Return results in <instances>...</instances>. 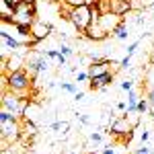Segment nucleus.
Here are the masks:
<instances>
[{"mask_svg": "<svg viewBox=\"0 0 154 154\" xmlns=\"http://www.w3.org/2000/svg\"><path fill=\"white\" fill-rule=\"evenodd\" d=\"M86 80H91L88 72H76V82H86Z\"/></svg>", "mask_w": 154, "mask_h": 154, "instance_id": "nucleus-19", "label": "nucleus"}, {"mask_svg": "<svg viewBox=\"0 0 154 154\" xmlns=\"http://www.w3.org/2000/svg\"><path fill=\"white\" fill-rule=\"evenodd\" d=\"M62 91L72 93V95H76V93H78V91H76V84H74V82H62Z\"/></svg>", "mask_w": 154, "mask_h": 154, "instance_id": "nucleus-18", "label": "nucleus"}, {"mask_svg": "<svg viewBox=\"0 0 154 154\" xmlns=\"http://www.w3.org/2000/svg\"><path fill=\"white\" fill-rule=\"evenodd\" d=\"M56 62H58V66H66V64H68V58H66V56H62V54H60V58L56 60Z\"/></svg>", "mask_w": 154, "mask_h": 154, "instance_id": "nucleus-24", "label": "nucleus"}, {"mask_svg": "<svg viewBox=\"0 0 154 154\" xmlns=\"http://www.w3.org/2000/svg\"><path fill=\"white\" fill-rule=\"evenodd\" d=\"M131 88H134V82H131V80H123V82H121V91H125V93H130Z\"/></svg>", "mask_w": 154, "mask_h": 154, "instance_id": "nucleus-22", "label": "nucleus"}, {"mask_svg": "<svg viewBox=\"0 0 154 154\" xmlns=\"http://www.w3.org/2000/svg\"><path fill=\"white\" fill-rule=\"evenodd\" d=\"M136 154H150V150H148V148H138Z\"/></svg>", "mask_w": 154, "mask_h": 154, "instance_id": "nucleus-28", "label": "nucleus"}, {"mask_svg": "<svg viewBox=\"0 0 154 154\" xmlns=\"http://www.w3.org/2000/svg\"><path fill=\"white\" fill-rule=\"evenodd\" d=\"M37 17V2H21L14 11L12 23L14 25H33Z\"/></svg>", "mask_w": 154, "mask_h": 154, "instance_id": "nucleus-3", "label": "nucleus"}, {"mask_svg": "<svg viewBox=\"0 0 154 154\" xmlns=\"http://www.w3.org/2000/svg\"><path fill=\"white\" fill-rule=\"evenodd\" d=\"M109 58H103V60H99V62H91V66H88V76L91 78H97V76H103V74H107V72H111L109 70Z\"/></svg>", "mask_w": 154, "mask_h": 154, "instance_id": "nucleus-9", "label": "nucleus"}, {"mask_svg": "<svg viewBox=\"0 0 154 154\" xmlns=\"http://www.w3.org/2000/svg\"><path fill=\"white\" fill-rule=\"evenodd\" d=\"M25 2H37V0H25Z\"/></svg>", "mask_w": 154, "mask_h": 154, "instance_id": "nucleus-33", "label": "nucleus"}, {"mask_svg": "<svg viewBox=\"0 0 154 154\" xmlns=\"http://www.w3.org/2000/svg\"><path fill=\"white\" fill-rule=\"evenodd\" d=\"M113 80V72H107V74H103V76H97V78H91L88 80V88L91 91H103V88H107V84Z\"/></svg>", "mask_w": 154, "mask_h": 154, "instance_id": "nucleus-11", "label": "nucleus"}, {"mask_svg": "<svg viewBox=\"0 0 154 154\" xmlns=\"http://www.w3.org/2000/svg\"><path fill=\"white\" fill-rule=\"evenodd\" d=\"M14 6H12L8 0H0V17H2V21H12V17H14Z\"/></svg>", "mask_w": 154, "mask_h": 154, "instance_id": "nucleus-13", "label": "nucleus"}, {"mask_svg": "<svg viewBox=\"0 0 154 154\" xmlns=\"http://www.w3.org/2000/svg\"><path fill=\"white\" fill-rule=\"evenodd\" d=\"M0 131H2V140H6L8 144L17 142L19 138H21V123H19V119H11V121H0Z\"/></svg>", "mask_w": 154, "mask_h": 154, "instance_id": "nucleus-4", "label": "nucleus"}, {"mask_svg": "<svg viewBox=\"0 0 154 154\" xmlns=\"http://www.w3.org/2000/svg\"><path fill=\"white\" fill-rule=\"evenodd\" d=\"M152 8H154V4H152Z\"/></svg>", "mask_w": 154, "mask_h": 154, "instance_id": "nucleus-34", "label": "nucleus"}, {"mask_svg": "<svg viewBox=\"0 0 154 154\" xmlns=\"http://www.w3.org/2000/svg\"><path fill=\"white\" fill-rule=\"evenodd\" d=\"M140 138H142V142H146L150 136H148V131H142V134H140Z\"/></svg>", "mask_w": 154, "mask_h": 154, "instance_id": "nucleus-29", "label": "nucleus"}, {"mask_svg": "<svg viewBox=\"0 0 154 154\" xmlns=\"http://www.w3.org/2000/svg\"><path fill=\"white\" fill-rule=\"evenodd\" d=\"M74 99H76V101H82V99H84V93H76V95H74Z\"/></svg>", "mask_w": 154, "mask_h": 154, "instance_id": "nucleus-30", "label": "nucleus"}, {"mask_svg": "<svg viewBox=\"0 0 154 154\" xmlns=\"http://www.w3.org/2000/svg\"><path fill=\"white\" fill-rule=\"evenodd\" d=\"M51 31H54L51 23H43V21H39V19H35V23L31 25V35L37 37L39 41H43V39L51 33Z\"/></svg>", "mask_w": 154, "mask_h": 154, "instance_id": "nucleus-8", "label": "nucleus"}, {"mask_svg": "<svg viewBox=\"0 0 154 154\" xmlns=\"http://www.w3.org/2000/svg\"><path fill=\"white\" fill-rule=\"evenodd\" d=\"M60 125H62V121H54V123H51L49 128H51V130H56V131H58V130H60Z\"/></svg>", "mask_w": 154, "mask_h": 154, "instance_id": "nucleus-27", "label": "nucleus"}, {"mask_svg": "<svg viewBox=\"0 0 154 154\" xmlns=\"http://www.w3.org/2000/svg\"><path fill=\"white\" fill-rule=\"evenodd\" d=\"M131 130H134V125L130 123V119L125 117V115H119V117L111 123V134H113V136H128Z\"/></svg>", "mask_w": 154, "mask_h": 154, "instance_id": "nucleus-6", "label": "nucleus"}, {"mask_svg": "<svg viewBox=\"0 0 154 154\" xmlns=\"http://www.w3.org/2000/svg\"><path fill=\"white\" fill-rule=\"evenodd\" d=\"M78 119H80L82 123H88V117H86V115H78Z\"/></svg>", "mask_w": 154, "mask_h": 154, "instance_id": "nucleus-32", "label": "nucleus"}, {"mask_svg": "<svg viewBox=\"0 0 154 154\" xmlns=\"http://www.w3.org/2000/svg\"><path fill=\"white\" fill-rule=\"evenodd\" d=\"M48 56H41V54H31V58H27V62H25V70L29 72L33 78H35L39 72H45L48 70Z\"/></svg>", "mask_w": 154, "mask_h": 154, "instance_id": "nucleus-5", "label": "nucleus"}, {"mask_svg": "<svg viewBox=\"0 0 154 154\" xmlns=\"http://www.w3.org/2000/svg\"><path fill=\"white\" fill-rule=\"evenodd\" d=\"M68 21H70L80 33H84L91 25H93V14H91V6L88 4H82V6H74L70 12V17H68Z\"/></svg>", "mask_w": 154, "mask_h": 154, "instance_id": "nucleus-2", "label": "nucleus"}, {"mask_svg": "<svg viewBox=\"0 0 154 154\" xmlns=\"http://www.w3.org/2000/svg\"><path fill=\"white\" fill-rule=\"evenodd\" d=\"M45 56H48L49 60H58L60 58V49H48V51H45Z\"/></svg>", "mask_w": 154, "mask_h": 154, "instance_id": "nucleus-21", "label": "nucleus"}, {"mask_svg": "<svg viewBox=\"0 0 154 154\" xmlns=\"http://www.w3.org/2000/svg\"><path fill=\"white\" fill-rule=\"evenodd\" d=\"M84 37L91 39V41H105L107 37H109V33L105 31V27H103L101 23H93L86 31H84Z\"/></svg>", "mask_w": 154, "mask_h": 154, "instance_id": "nucleus-7", "label": "nucleus"}, {"mask_svg": "<svg viewBox=\"0 0 154 154\" xmlns=\"http://www.w3.org/2000/svg\"><path fill=\"white\" fill-rule=\"evenodd\" d=\"M8 76V91L14 93V95L19 97H25V99H29V88H31V74L25 70H17V72H11V74H6Z\"/></svg>", "mask_w": 154, "mask_h": 154, "instance_id": "nucleus-1", "label": "nucleus"}, {"mask_svg": "<svg viewBox=\"0 0 154 154\" xmlns=\"http://www.w3.org/2000/svg\"><path fill=\"white\" fill-rule=\"evenodd\" d=\"M60 54H62V56H66V58H72V56H74V49L70 48V45H66V43H60Z\"/></svg>", "mask_w": 154, "mask_h": 154, "instance_id": "nucleus-16", "label": "nucleus"}, {"mask_svg": "<svg viewBox=\"0 0 154 154\" xmlns=\"http://www.w3.org/2000/svg\"><path fill=\"white\" fill-rule=\"evenodd\" d=\"M138 45H140V41L130 43V45H128V49H125V51H128V56H134V54H136V49H138Z\"/></svg>", "mask_w": 154, "mask_h": 154, "instance_id": "nucleus-20", "label": "nucleus"}, {"mask_svg": "<svg viewBox=\"0 0 154 154\" xmlns=\"http://www.w3.org/2000/svg\"><path fill=\"white\" fill-rule=\"evenodd\" d=\"M111 35H115L117 39H121V41H125V39H128V35H130V33H128V25H125V19H123V23L119 25V27L115 29V31H113V33H111Z\"/></svg>", "mask_w": 154, "mask_h": 154, "instance_id": "nucleus-14", "label": "nucleus"}, {"mask_svg": "<svg viewBox=\"0 0 154 154\" xmlns=\"http://www.w3.org/2000/svg\"><path fill=\"white\" fill-rule=\"evenodd\" d=\"M111 12L125 17L128 12H131V0H111Z\"/></svg>", "mask_w": 154, "mask_h": 154, "instance_id": "nucleus-12", "label": "nucleus"}, {"mask_svg": "<svg viewBox=\"0 0 154 154\" xmlns=\"http://www.w3.org/2000/svg\"><path fill=\"white\" fill-rule=\"evenodd\" d=\"M121 23H123V17H119V14H115V12H105L103 19H101V25L105 27L107 33H113Z\"/></svg>", "mask_w": 154, "mask_h": 154, "instance_id": "nucleus-10", "label": "nucleus"}, {"mask_svg": "<svg viewBox=\"0 0 154 154\" xmlns=\"http://www.w3.org/2000/svg\"><path fill=\"white\" fill-rule=\"evenodd\" d=\"M8 2H11L12 6H14V8H17V6H19V4H21V2H23V0H8Z\"/></svg>", "mask_w": 154, "mask_h": 154, "instance_id": "nucleus-31", "label": "nucleus"}, {"mask_svg": "<svg viewBox=\"0 0 154 154\" xmlns=\"http://www.w3.org/2000/svg\"><path fill=\"white\" fill-rule=\"evenodd\" d=\"M23 131H25V134H29V136H35V134H37V125L33 123V121H31V119H25Z\"/></svg>", "mask_w": 154, "mask_h": 154, "instance_id": "nucleus-15", "label": "nucleus"}, {"mask_svg": "<svg viewBox=\"0 0 154 154\" xmlns=\"http://www.w3.org/2000/svg\"><path fill=\"white\" fill-rule=\"evenodd\" d=\"M148 109H150V101L148 99H140L138 101V113H146Z\"/></svg>", "mask_w": 154, "mask_h": 154, "instance_id": "nucleus-17", "label": "nucleus"}, {"mask_svg": "<svg viewBox=\"0 0 154 154\" xmlns=\"http://www.w3.org/2000/svg\"><path fill=\"white\" fill-rule=\"evenodd\" d=\"M130 62H131V56H125V58L121 60V64H119V68H128V66H130Z\"/></svg>", "mask_w": 154, "mask_h": 154, "instance_id": "nucleus-23", "label": "nucleus"}, {"mask_svg": "<svg viewBox=\"0 0 154 154\" xmlns=\"http://www.w3.org/2000/svg\"><path fill=\"white\" fill-rule=\"evenodd\" d=\"M91 140H93V142H101V134H91Z\"/></svg>", "mask_w": 154, "mask_h": 154, "instance_id": "nucleus-26", "label": "nucleus"}, {"mask_svg": "<svg viewBox=\"0 0 154 154\" xmlns=\"http://www.w3.org/2000/svg\"><path fill=\"white\" fill-rule=\"evenodd\" d=\"M146 99H148V101H150V105L154 107V91H148V93H146Z\"/></svg>", "mask_w": 154, "mask_h": 154, "instance_id": "nucleus-25", "label": "nucleus"}]
</instances>
